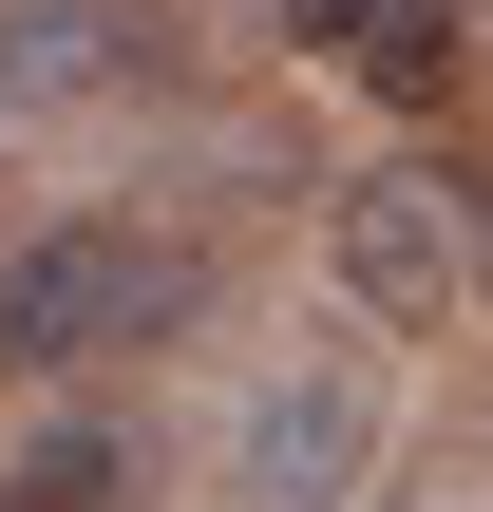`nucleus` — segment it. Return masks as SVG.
<instances>
[{"mask_svg": "<svg viewBox=\"0 0 493 512\" xmlns=\"http://www.w3.org/2000/svg\"><path fill=\"white\" fill-rule=\"evenodd\" d=\"M190 304H209V247H190V228H152V209H57V228L0 266V361H19V380L152 361Z\"/></svg>", "mask_w": 493, "mask_h": 512, "instance_id": "obj_1", "label": "nucleus"}, {"mask_svg": "<svg viewBox=\"0 0 493 512\" xmlns=\"http://www.w3.org/2000/svg\"><path fill=\"white\" fill-rule=\"evenodd\" d=\"M247 512H361L380 494V380L361 361H285L266 399H247Z\"/></svg>", "mask_w": 493, "mask_h": 512, "instance_id": "obj_3", "label": "nucleus"}, {"mask_svg": "<svg viewBox=\"0 0 493 512\" xmlns=\"http://www.w3.org/2000/svg\"><path fill=\"white\" fill-rule=\"evenodd\" d=\"M323 266H342V304H361L380 342H437V323L475 304V190H437V171H342Z\"/></svg>", "mask_w": 493, "mask_h": 512, "instance_id": "obj_2", "label": "nucleus"}, {"mask_svg": "<svg viewBox=\"0 0 493 512\" xmlns=\"http://www.w3.org/2000/svg\"><path fill=\"white\" fill-rule=\"evenodd\" d=\"M285 38H304L323 76H361V95L437 114V95H456V38H475V0H285Z\"/></svg>", "mask_w": 493, "mask_h": 512, "instance_id": "obj_4", "label": "nucleus"}, {"mask_svg": "<svg viewBox=\"0 0 493 512\" xmlns=\"http://www.w3.org/2000/svg\"><path fill=\"white\" fill-rule=\"evenodd\" d=\"M133 76V0H19L0 19V114H76Z\"/></svg>", "mask_w": 493, "mask_h": 512, "instance_id": "obj_5", "label": "nucleus"}, {"mask_svg": "<svg viewBox=\"0 0 493 512\" xmlns=\"http://www.w3.org/2000/svg\"><path fill=\"white\" fill-rule=\"evenodd\" d=\"M361 512H475V475H456V456H399V475H380Z\"/></svg>", "mask_w": 493, "mask_h": 512, "instance_id": "obj_6", "label": "nucleus"}]
</instances>
